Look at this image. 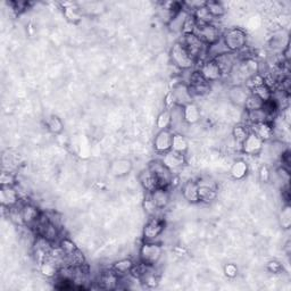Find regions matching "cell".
I'll use <instances>...</instances> for the list:
<instances>
[{
    "label": "cell",
    "mask_w": 291,
    "mask_h": 291,
    "mask_svg": "<svg viewBox=\"0 0 291 291\" xmlns=\"http://www.w3.org/2000/svg\"><path fill=\"white\" fill-rule=\"evenodd\" d=\"M250 132H253L259 139H262L264 142L272 140L274 137L273 124L269 122L250 124Z\"/></svg>",
    "instance_id": "2e32d148"
},
{
    "label": "cell",
    "mask_w": 291,
    "mask_h": 291,
    "mask_svg": "<svg viewBox=\"0 0 291 291\" xmlns=\"http://www.w3.org/2000/svg\"><path fill=\"white\" fill-rule=\"evenodd\" d=\"M180 42L184 46V48L188 50V53L197 60L200 58L204 53L206 54L207 46L203 44L199 38H198L195 33L191 34H182V38Z\"/></svg>",
    "instance_id": "8992f818"
},
{
    "label": "cell",
    "mask_w": 291,
    "mask_h": 291,
    "mask_svg": "<svg viewBox=\"0 0 291 291\" xmlns=\"http://www.w3.org/2000/svg\"><path fill=\"white\" fill-rule=\"evenodd\" d=\"M249 95L250 91L243 84L232 85L230 90H229V98H230L231 103H233L236 106L240 107H243L246 99Z\"/></svg>",
    "instance_id": "ac0fdd59"
},
{
    "label": "cell",
    "mask_w": 291,
    "mask_h": 291,
    "mask_svg": "<svg viewBox=\"0 0 291 291\" xmlns=\"http://www.w3.org/2000/svg\"><path fill=\"white\" fill-rule=\"evenodd\" d=\"M259 180L262 182H269L271 180V171L266 165H263L259 169Z\"/></svg>",
    "instance_id": "f907efd6"
},
{
    "label": "cell",
    "mask_w": 291,
    "mask_h": 291,
    "mask_svg": "<svg viewBox=\"0 0 291 291\" xmlns=\"http://www.w3.org/2000/svg\"><path fill=\"white\" fill-rule=\"evenodd\" d=\"M64 14L66 18L68 19V21H71L73 23L75 22H79L81 19V13H80V9L76 8L74 6H69V7H66L65 10H64Z\"/></svg>",
    "instance_id": "bcb514c9"
},
{
    "label": "cell",
    "mask_w": 291,
    "mask_h": 291,
    "mask_svg": "<svg viewBox=\"0 0 291 291\" xmlns=\"http://www.w3.org/2000/svg\"><path fill=\"white\" fill-rule=\"evenodd\" d=\"M198 182V181H197ZM199 201L201 203H213L216 198H217V188L214 187H208V185H204V184H199Z\"/></svg>",
    "instance_id": "83f0119b"
},
{
    "label": "cell",
    "mask_w": 291,
    "mask_h": 291,
    "mask_svg": "<svg viewBox=\"0 0 291 291\" xmlns=\"http://www.w3.org/2000/svg\"><path fill=\"white\" fill-rule=\"evenodd\" d=\"M240 146H241V150L244 155H248V156H257V155L262 153L264 148V141L262 139H259L257 135L254 134L253 132H250Z\"/></svg>",
    "instance_id": "8fae6325"
},
{
    "label": "cell",
    "mask_w": 291,
    "mask_h": 291,
    "mask_svg": "<svg viewBox=\"0 0 291 291\" xmlns=\"http://www.w3.org/2000/svg\"><path fill=\"white\" fill-rule=\"evenodd\" d=\"M165 230V221L161 216H150L143 227V241H157Z\"/></svg>",
    "instance_id": "277c9868"
},
{
    "label": "cell",
    "mask_w": 291,
    "mask_h": 291,
    "mask_svg": "<svg viewBox=\"0 0 291 291\" xmlns=\"http://www.w3.org/2000/svg\"><path fill=\"white\" fill-rule=\"evenodd\" d=\"M206 8L208 9L209 14L212 15L213 18H219L226 15V7L221 1H216V0H212V1H206Z\"/></svg>",
    "instance_id": "e575fe53"
},
{
    "label": "cell",
    "mask_w": 291,
    "mask_h": 291,
    "mask_svg": "<svg viewBox=\"0 0 291 291\" xmlns=\"http://www.w3.org/2000/svg\"><path fill=\"white\" fill-rule=\"evenodd\" d=\"M264 106V102L256 97L255 95L250 94L248 96V98L246 99V103L243 105V108L246 110V112H251V111H257V110H262Z\"/></svg>",
    "instance_id": "74e56055"
},
{
    "label": "cell",
    "mask_w": 291,
    "mask_h": 291,
    "mask_svg": "<svg viewBox=\"0 0 291 291\" xmlns=\"http://www.w3.org/2000/svg\"><path fill=\"white\" fill-rule=\"evenodd\" d=\"M216 63V65L219 66L220 71L222 72V75H230V73L232 72V69L234 68L235 64L238 63V54L236 53H226L223 55H221L219 57H216L213 59Z\"/></svg>",
    "instance_id": "5bb4252c"
},
{
    "label": "cell",
    "mask_w": 291,
    "mask_h": 291,
    "mask_svg": "<svg viewBox=\"0 0 291 291\" xmlns=\"http://www.w3.org/2000/svg\"><path fill=\"white\" fill-rule=\"evenodd\" d=\"M199 185L195 180H188L182 185V196L190 204H198L199 201Z\"/></svg>",
    "instance_id": "ffe728a7"
},
{
    "label": "cell",
    "mask_w": 291,
    "mask_h": 291,
    "mask_svg": "<svg viewBox=\"0 0 291 291\" xmlns=\"http://www.w3.org/2000/svg\"><path fill=\"white\" fill-rule=\"evenodd\" d=\"M173 96L174 103H175L176 106L184 107L185 105L192 103L193 96L190 91L188 83L184 82H178L174 85L172 91H170Z\"/></svg>",
    "instance_id": "30bf717a"
},
{
    "label": "cell",
    "mask_w": 291,
    "mask_h": 291,
    "mask_svg": "<svg viewBox=\"0 0 291 291\" xmlns=\"http://www.w3.org/2000/svg\"><path fill=\"white\" fill-rule=\"evenodd\" d=\"M195 34L200 39L201 42L206 46H211L215 44L222 38L220 29L214 24L206 25H197L195 30Z\"/></svg>",
    "instance_id": "52a82bcc"
},
{
    "label": "cell",
    "mask_w": 291,
    "mask_h": 291,
    "mask_svg": "<svg viewBox=\"0 0 291 291\" xmlns=\"http://www.w3.org/2000/svg\"><path fill=\"white\" fill-rule=\"evenodd\" d=\"M132 170V163L129 160H116L111 165V172L116 177L127 175Z\"/></svg>",
    "instance_id": "cb8c5ba5"
},
{
    "label": "cell",
    "mask_w": 291,
    "mask_h": 291,
    "mask_svg": "<svg viewBox=\"0 0 291 291\" xmlns=\"http://www.w3.org/2000/svg\"><path fill=\"white\" fill-rule=\"evenodd\" d=\"M142 206H143V209H145V212L149 216H157V213L160 212V209L156 207V205H155L153 199H151V197H150L149 193L146 196L145 200H143Z\"/></svg>",
    "instance_id": "b9f144b4"
},
{
    "label": "cell",
    "mask_w": 291,
    "mask_h": 291,
    "mask_svg": "<svg viewBox=\"0 0 291 291\" xmlns=\"http://www.w3.org/2000/svg\"><path fill=\"white\" fill-rule=\"evenodd\" d=\"M189 14L190 11L185 9L184 7L181 10H178L177 13L173 15V17L169 22V29L174 33H182V29H183L184 23L187 21Z\"/></svg>",
    "instance_id": "603a6c76"
},
{
    "label": "cell",
    "mask_w": 291,
    "mask_h": 291,
    "mask_svg": "<svg viewBox=\"0 0 291 291\" xmlns=\"http://www.w3.org/2000/svg\"><path fill=\"white\" fill-rule=\"evenodd\" d=\"M196 26H197L196 19H195V17H193V15L191 13H190L188 18H187V21H185V23H184L183 29H182V34H191V33H195Z\"/></svg>",
    "instance_id": "7dc6e473"
},
{
    "label": "cell",
    "mask_w": 291,
    "mask_h": 291,
    "mask_svg": "<svg viewBox=\"0 0 291 291\" xmlns=\"http://www.w3.org/2000/svg\"><path fill=\"white\" fill-rule=\"evenodd\" d=\"M0 184L1 187H14L16 184V176L13 173L3 171L0 175Z\"/></svg>",
    "instance_id": "ee69618b"
},
{
    "label": "cell",
    "mask_w": 291,
    "mask_h": 291,
    "mask_svg": "<svg viewBox=\"0 0 291 291\" xmlns=\"http://www.w3.org/2000/svg\"><path fill=\"white\" fill-rule=\"evenodd\" d=\"M121 277L113 269L104 270L98 277L99 288L104 290H115L118 288Z\"/></svg>",
    "instance_id": "4fadbf2b"
},
{
    "label": "cell",
    "mask_w": 291,
    "mask_h": 291,
    "mask_svg": "<svg viewBox=\"0 0 291 291\" xmlns=\"http://www.w3.org/2000/svg\"><path fill=\"white\" fill-rule=\"evenodd\" d=\"M238 272H239L238 266H236L235 264L230 263V264H227V265L224 266V273H226L228 278H230V279L235 278L236 275H238Z\"/></svg>",
    "instance_id": "681fc988"
},
{
    "label": "cell",
    "mask_w": 291,
    "mask_h": 291,
    "mask_svg": "<svg viewBox=\"0 0 291 291\" xmlns=\"http://www.w3.org/2000/svg\"><path fill=\"white\" fill-rule=\"evenodd\" d=\"M250 94H253L256 97H258V98L261 100H263L264 103L270 102V100L273 98L272 90H271V89L267 87L265 83H263L261 85H258V87L254 88L253 90L250 91Z\"/></svg>",
    "instance_id": "d590c367"
},
{
    "label": "cell",
    "mask_w": 291,
    "mask_h": 291,
    "mask_svg": "<svg viewBox=\"0 0 291 291\" xmlns=\"http://www.w3.org/2000/svg\"><path fill=\"white\" fill-rule=\"evenodd\" d=\"M161 161L163 164H164L170 171H172V172L173 171L182 169L185 165V163H187L184 154L176 153V151L174 150H170L168 153H165L163 155Z\"/></svg>",
    "instance_id": "9a60e30c"
},
{
    "label": "cell",
    "mask_w": 291,
    "mask_h": 291,
    "mask_svg": "<svg viewBox=\"0 0 291 291\" xmlns=\"http://www.w3.org/2000/svg\"><path fill=\"white\" fill-rule=\"evenodd\" d=\"M58 246H59L61 251L64 253L65 258L69 257V256L76 253V251L79 250V248H77L76 244L68 238H61L59 240V244H58Z\"/></svg>",
    "instance_id": "8d00e7d4"
},
{
    "label": "cell",
    "mask_w": 291,
    "mask_h": 291,
    "mask_svg": "<svg viewBox=\"0 0 291 291\" xmlns=\"http://www.w3.org/2000/svg\"><path fill=\"white\" fill-rule=\"evenodd\" d=\"M163 246L157 241H143L139 249V259L147 265H156L163 256Z\"/></svg>",
    "instance_id": "3957f363"
},
{
    "label": "cell",
    "mask_w": 291,
    "mask_h": 291,
    "mask_svg": "<svg viewBox=\"0 0 291 291\" xmlns=\"http://www.w3.org/2000/svg\"><path fill=\"white\" fill-rule=\"evenodd\" d=\"M21 213L23 217V222L24 226L32 228L34 224L37 223V221L40 217L41 213L39 209L32 204H23L21 206Z\"/></svg>",
    "instance_id": "d6986e66"
},
{
    "label": "cell",
    "mask_w": 291,
    "mask_h": 291,
    "mask_svg": "<svg viewBox=\"0 0 291 291\" xmlns=\"http://www.w3.org/2000/svg\"><path fill=\"white\" fill-rule=\"evenodd\" d=\"M170 58L173 65L181 71H188V69L192 68L196 63L195 58L190 55L188 50L184 48V46L180 41L175 42L172 46L170 52Z\"/></svg>",
    "instance_id": "6da1fadb"
},
{
    "label": "cell",
    "mask_w": 291,
    "mask_h": 291,
    "mask_svg": "<svg viewBox=\"0 0 291 291\" xmlns=\"http://www.w3.org/2000/svg\"><path fill=\"white\" fill-rule=\"evenodd\" d=\"M198 71L200 72V74L203 75L204 79L206 80L208 83L217 82V81H220L223 77L222 72L220 71L219 66L216 65V63L213 59L204 60Z\"/></svg>",
    "instance_id": "7c38bea8"
},
{
    "label": "cell",
    "mask_w": 291,
    "mask_h": 291,
    "mask_svg": "<svg viewBox=\"0 0 291 291\" xmlns=\"http://www.w3.org/2000/svg\"><path fill=\"white\" fill-rule=\"evenodd\" d=\"M134 263L132 262V259L130 258H123L119 259V261L115 262L112 266L116 273H117L119 277H126L127 274H130V272L133 269Z\"/></svg>",
    "instance_id": "f1b7e54d"
},
{
    "label": "cell",
    "mask_w": 291,
    "mask_h": 291,
    "mask_svg": "<svg viewBox=\"0 0 291 291\" xmlns=\"http://www.w3.org/2000/svg\"><path fill=\"white\" fill-rule=\"evenodd\" d=\"M248 171H249V168H248L247 163L242 160H238L232 164L230 169V175L233 180L240 181L247 176Z\"/></svg>",
    "instance_id": "484cf974"
},
{
    "label": "cell",
    "mask_w": 291,
    "mask_h": 291,
    "mask_svg": "<svg viewBox=\"0 0 291 291\" xmlns=\"http://www.w3.org/2000/svg\"><path fill=\"white\" fill-rule=\"evenodd\" d=\"M226 53H229V49L227 48V46L222 40V38H221L217 42H215V44L207 46V49H206V55H208V57H211L209 59H214V58L223 55V54Z\"/></svg>",
    "instance_id": "4dcf8cb0"
},
{
    "label": "cell",
    "mask_w": 291,
    "mask_h": 291,
    "mask_svg": "<svg viewBox=\"0 0 291 291\" xmlns=\"http://www.w3.org/2000/svg\"><path fill=\"white\" fill-rule=\"evenodd\" d=\"M173 132L170 129L160 130L158 133L154 138V149L157 154L164 155L168 151L172 150V140H173Z\"/></svg>",
    "instance_id": "9c48e42d"
},
{
    "label": "cell",
    "mask_w": 291,
    "mask_h": 291,
    "mask_svg": "<svg viewBox=\"0 0 291 291\" xmlns=\"http://www.w3.org/2000/svg\"><path fill=\"white\" fill-rule=\"evenodd\" d=\"M280 224L283 229H289L291 226V207L289 204H287L282 209L280 214Z\"/></svg>",
    "instance_id": "7bdbcfd3"
},
{
    "label": "cell",
    "mask_w": 291,
    "mask_h": 291,
    "mask_svg": "<svg viewBox=\"0 0 291 291\" xmlns=\"http://www.w3.org/2000/svg\"><path fill=\"white\" fill-rule=\"evenodd\" d=\"M8 217L10 219L11 222L16 226H24V222H23V217H22V213H21V207L18 209L16 207H11L8 208Z\"/></svg>",
    "instance_id": "f6af8a7d"
},
{
    "label": "cell",
    "mask_w": 291,
    "mask_h": 291,
    "mask_svg": "<svg viewBox=\"0 0 291 291\" xmlns=\"http://www.w3.org/2000/svg\"><path fill=\"white\" fill-rule=\"evenodd\" d=\"M0 201L6 208L16 207L19 203V193L14 187H1L0 188Z\"/></svg>",
    "instance_id": "e0dca14e"
},
{
    "label": "cell",
    "mask_w": 291,
    "mask_h": 291,
    "mask_svg": "<svg viewBox=\"0 0 291 291\" xmlns=\"http://www.w3.org/2000/svg\"><path fill=\"white\" fill-rule=\"evenodd\" d=\"M267 270H269V272H271V273L278 274V273H280L281 271L283 270V267L279 262L271 261L269 264H267Z\"/></svg>",
    "instance_id": "816d5d0a"
},
{
    "label": "cell",
    "mask_w": 291,
    "mask_h": 291,
    "mask_svg": "<svg viewBox=\"0 0 291 291\" xmlns=\"http://www.w3.org/2000/svg\"><path fill=\"white\" fill-rule=\"evenodd\" d=\"M138 180L140 182L141 187L145 189L147 192H151L156 188H158L157 178L148 168L140 171V173H139L138 175Z\"/></svg>",
    "instance_id": "7402d4cb"
},
{
    "label": "cell",
    "mask_w": 291,
    "mask_h": 291,
    "mask_svg": "<svg viewBox=\"0 0 291 291\" xmlns=\"http://www.w3.org/2000/svg\"><path fill=\"white\" fill-rule=\"evenodd\" d=\"M188 85L192 96H204L211 91V83H208L199 71H193L189 76Z\"/></svg>",
    "instance_id": "ba28073f"
},
{
    "label": "cell",
    "mask_w": 291,
    "mask_h": 291,
    "mask_svg": "<svg viewBox=\"0 0 291 291\" xmlns=\"http://www.w3.org/2000/svg\"><path fill=\"white\" fill-rule=\"evenodd\" d=\"M156 125L158 130H165L171 127V113L170 110H164L162 113L158 115Z\"/></svg>",
    "instance_id": "ab89813d"
},
{
    "label": "cell",
    "mask_w": 291,
    "mask_h": 291,
    "mask_svg": "<svg viewBox=\"0 0 291 291\" xmlns=\"http://www.w3.org/2000/svg\"><path fill=\"white\" fill-rule=\"evenodd\" d=\"M59 265L54 261L52 258L46 259V261L41 262L39 264V270L42 275H45L46 278H55L57 277L58 271H59Z\"/></svg>",
    "instance_id": "4316f807"
},
{
    "label": "cell",
    "mask_w": 291,
    "mask_h": 291,
    "mask_svg": "<svg viewBox=\"0 0 291 291\" xmlns=\"http://www.w3.org/2000/svg\"><path fill=\"white\" fill-rule=\"evenodd\" d=\"M184 122L191 125L196 124L200 119V110L195 103H190L183 107Z\"/></svg>",
    "instance_id": "d4e9b609"
},
{
    "label": "cell",
    "mask_w": 291,
    "mask_h": 291,
    "mask_svg": "<svg viewBox=\"0 0 291 291\" xmlns=\"http://www.w3.org/2000/svg\"><path fill=\"white\" fill-rule=\"evenodd\" d=\"M247 117H248V121L250 122V124L267 122V116H266V113L264 112L263 108L262 110H257V111L247 112Z\"/></svg>",
    "instance_id": "60d3db41"
},
{
    "label": "cell",
    "mask_w": 291,
    "mask_h": 291,
    "mask_svg": "<svg viewBox=\"0 0 291 291\" xmlns=\"http://www.w3.org/2000/svg\"><path fill=\"white\" fill-rule=\"evenodd\" d=\"M151 199L156 205V207L162 211V209H164L169 206L170 201H171V195H170V191L168 190V188H161L158 187L154 190V191L148 192Z\"/></svg>",
    "instance_id": "44dd1931"
},
{
    "label": "cell",
    "mask_w": 291,
    "mask_h": 291,
    "mask_svg": "<svg viewBox=\"0 0 291 291\" xmlns=\"http://www.w3.org/2000/svg\"><path fill=\"white\" fill-rule=\"evenodd\" d=\"M247 39L246 31L240 28H231L222 34V40L231 53H240L246 48Z\"/></svg>",
    "instance_id": "7a4b0ae2"
},
{
    "label": "cell",
    "mask_w": 291,
    "mask_h": 291,
    "mask_svg": "<svg viewBox=\"0 0 291 291\" xmlns=\"http://www.w3.org/2000/svg\"><path fill=\"white\" fill-rule=\"evenodd\" d=\"M188 149H189V143L184 135L181 133H174L173 140H172V150L176 151V153L185 155Z\"/></svg>",
    "instance_id": "d6a6232c"
},
{
    "label": "cell",
    "mask_w": 291,
    "mask_h": 291,
    "mask_svg": "<svg viewBox=\"0 0 291 291\" xmlns=\"http://www.w3.org/2000/svg\"><path fill=\"white\" fill-rule=\"evenodd\" d=\"M171 113V127H180L182 124H187L184 122L183 117V107L181 106H174L170 110Z\"/></svg>",
    "instance_id": "836d02e7"
},
{
    "label": "cell",
    "mask_w": 291,
    "mask_h": 291,
    "mask_svg": "<svg viewBox=\"0 0 291 291\" xmlns=\"http://www.w3.org/2000/svg\"><path fill=\"white\" fill-rule=\"evenodd\" d=\"M249 133L250 131L244 125H236L233 127V130H232V135H233L235 142L239 143V145H241Z\"/></svg>",
    "instance_id": "f35d334b"
},
{
    "label": "cell",
    "mask_w": 291,
    "mask_h": 291,
    "mask_svg": "<svg viewBox=\"0 0 291 291\" xmlns=\"http://www.w3.org/2000/svg\"><path fill=\"white\" fill-rule=\"evenodd\" d=\"M263 83H264V77L261 74H256L254 76L249 77V79L243 83V85L248 89V90L251 91L254 88L258 87V85H261Z\"/></svg>",
    "instance_id": "c3c4849f"
},
{
    "label": "cell",
    "mask_w": 291,
    "mask_h": 291,
    "mask_svg": "<svg viewBox=\"0 0 291 291\" xmlns=\"http://www.w3.org/2000/svg\"><path fill=\"white\" fill-rule=\"evenodd\" d=\"M46 127L53 134H59L64 130V124L61 119L56 115H50L45 121Z\"/></svg>",
    "instance_id": "1f68e13d"
},
{
    "label": "cell",
    "mask_w": 291,
    "mask_h": 291,
    "mask_svg": "<svg viewBox=\"0 0 291 291\" xmlns=\"http://www.w3.org/2000/svg\"><path fill=\"white\" fill-rule=\"evenodd\" d=\"M191 14L193 15V17H195V19H196L197 25L213 24V22H214V18H213L212 15L209 14V11L206 8V6H203V7H200V8L193 10Z\"/></svg>",
    "instance_id": "f546056e"
},
{
    "label": "cell",
    "mask_w": 291,
    "mask_h": 291,
    "mask_svg": "<svg viewBox=\"0 0 291 291\" xmlns=\"http://www.w3.org/2000/svg\"><path fill=\"white\" fill-rule=\"evenodd\" d=\"M148 169L155 174V176H156L158 187L168 188L173 183L174 175L172 171H170L166 168L161 160L151 161L148 165Z\"/></svg>",
    "instance_id": "5b68a950"
}]
</instances>
